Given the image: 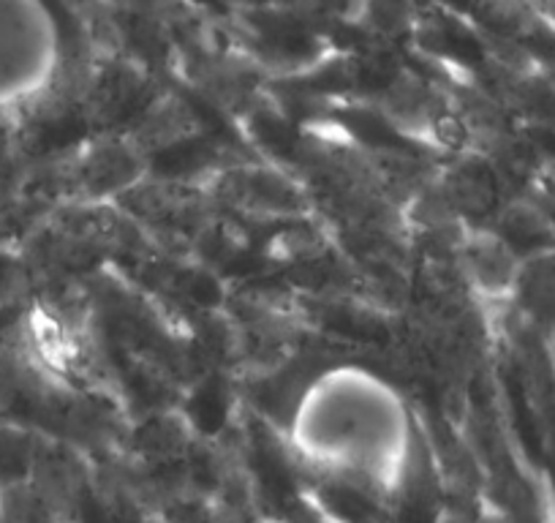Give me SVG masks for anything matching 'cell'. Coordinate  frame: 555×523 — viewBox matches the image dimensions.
Here are the masks:
<instances>
[{
    "mask_svg": "<svg viewBox=\"0 0 555 523\" xmlns=\"http://www.w3.org/2000/svg\"><path fill=\"white\" fill-rule=\"evenodd\" d=\"M405 436L409 414L392 384L360 366L319 373L295 407V442L324 467L389 474Z\"/></svg>",
    "mask_w": 555,
    "mask_h": 523,
    "instance_id": "1",
    "label": "cell"
},
{
    "mask_svg": "<svg viewBox=\"0 0 555 523\" xmlns=\"http://www.w3.org/2000/svg\"><path fill=\"white\" fill-rule=\"evenodd\" d=\"M63 36L47 0H0V115L25 110L55 85Z\"/></svg>",
    "mask_w": 555,
    "mask_h": 523,
    "instance_id": "2",
    "label": "cell"
}]
</instances>
